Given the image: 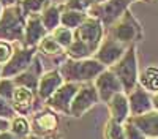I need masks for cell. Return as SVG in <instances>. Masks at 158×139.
Segmentation results:
<instances>
[{
	"instance_id": "1",
	"label": "cell",
	"mask_w": 158,
	"mask_h": 139,
	"mask_svg": "<svg viewBox=\"0 0 158 139\" xmlns=\"http://www.w3.org/2000/svg\"><path fill=\"white\" fill-rule=\"evenodd\" d=\"M106 68L100 63L95 57L94 59H68L62 63L60 74L65 82H76V84H84L95 81L97 76Z\"/></svg>"
},
{
	"instance_id": "31",
	"label": "cell",
	"mask_w": 158,
	"mask_h": 139,
	"mask_svg": "<svg viewBox=\"0 0 158 139\" xmlns=\"http://www.w3.org/2000/svg\"><path fill=\"white\" fill-rule=\"evenodd\" d=\"M13 47H11V44L10 43H6V41H0V65L2 63H6L10 59H11V55H13Z\"/></svg>"
},
{
	"instance_id": "5",
	"label": "cell",
	"mask_w": 158,
	"mask_h": 139,
	"mask_svg": "<svg viewBox=\"0 0 158 139\" xmlns=\"http://www.w3.org/2000/svg\"><path fill=\"white\" fill-rule=\"evenodd\" d=\"M131 0H104L100 3H94L89 10V16L98 19L103 25L111 27V25L120 18L128 10Z\"/></svg>"
},
{
	"instance_id": "11",
	"label": "cell",
	"mask_w": 158,
	"mask_h": 139,
	"mask_svg": "<svg viewBox=\"0 0 158 139\" xmlns=\"http://www.w3.org/2000/svg\"><path fill=\"white\" fill-rule=\"evenodd\" d=\"M35 49L36 47L25 46L24 49L15 51L11 59L6 62V65L2 70L3 78H13V76H18L19 73H22L24 70H27L33 60V57H35Z\"/></svg>"
},
{
	"instance_id": "41",
	"label": "cell",
	"mask_w": 158,
	"mask_h": 139,
	"mask_svg": "<svg viewBox=\"0 0 158 139\" xmlns=\"http://www.w3.org/2000/svg\"><path fill=\"white\" fill-rule=\"evenodd\" d=\"M131 2H133V0H131Z\"/></svg>"
},
{
	"instance_id": "26",
	"label": "cell",
	"mask_w": 158,
	"mask_h": 139,
	"mask_svg": "<svg viewBox=\"0 0 158 139\" xmlns=\"http://www.w3.org/2000/svg\"><path fill=\"white\" fill-rule=\"evenodd\" d=\"M52 36L57 40V43L63 47V49H67L71 43H73V38H74V35H73V30L71 29H68V27H57V29H54L52 30Z\"/></svg>"
},
{
	"instance_id": "3",
	"label": "cell",
	"mask_w": 158,
	"mask_h": 139,
	"mask_svg": "<svg viewBox=\"0 0 158 139\" xmlns=\"http://www.w3.org/2000/svg\"><path fill=\"white\" fill-rule=\"evenodd\" d=\"M112 38L117 41L125 43V44H135L136 41H141L144 36V30L141 27L139 21L131 14L130 10H127L123 14L118 18L112 25H111V33Z\"/></svg>"
},
{
	"instance_id": "27",
	"label": "cell",
	"mask_w": 158,
	"mask_h": 139,
	"mask_svg": "<svg viewBox=\"0 0 158 139\" xmlns=\"http://www.w3.org/2000/svg\"><path fill=\"white\" fill-rule=\"evenodd\" d=\"M49 5V0H22L21 8L24 14H38Z\"/></svg>"
},
{
	"instance_id": "19",
	"label": "cell",
	"mask_w": 158,
	"mask_h": 139,
	"mask_svg": "<svg viewBox=\"0 0 158 139\" xmlns=\"http://www.w3.org/2000/svg\"><path fill=\"white\" fill-rule=\"evenodd\" d=\"M128 119L147 137H158V111L152 109L141 116H130Z\"/></svg>"
},
{
	"instance_id": "39",
	"label": "cell",
	"mask_w": 158,
	"mask_h": 139,
	"mask_svg": "<svg viewBox=\"0 0 158 139\" xmlns=\"http://www.w3.org/2000/svg\"><path fill=\"white\" fill-rule=\"evenodd\" d=\"M0 74H2V68H0Z\"/></svg>"
},
{
	"instance_id": "35",
	"label": "cell",
	"mask_w": 158,
	"mask_h": 139,
	"mask_svg": "<svg viewBox=\"0 0 158 139\" xmlns=\"http://www.w3.org/2000/svg\"><path fill=\"white\" fill-rule=\"evenodd\" d=\"M25 139H56V137H52V136H38V134H30V136H27Z\"/></svg>"
},
{
	"instance_id": "10",
	"label": "cell",
	"mask_w": 158,
	"mask_h": 139,
	"mask_svg": "<svg viewBox=\"0 0 158 139\" xmlns=\"http://www.w3.org/2000/svg\"><path fill=\"white\" fill-rule=\"evenodd\" d=\"M94 85L97 87V92L100 96V101L103 103H108V101L112 98V95L123 92V87L118 81V78L112 73L111 68H104L94 81Z\"/></svg>"
},
{
	"instance_id": "20",
	"label": "cell",
	"mask_w": 158,
	"mask_h": 139,
	"mask_svg": "<svg viewBox=\"0 0 158 139\" xmlns=\"http://www.w3.org/2000/svg\"><path fill=\"white\" fill-rule=\"evenodd\" d=\"M139 85L150 93L158 92V67L150 65L139 73Z\"/></svg>"
},
{
	"instance_id": "4",
	"label": "cell",
	"mask_w": 158,
	"mask_h": 139,
	"mask_svg": "<svg viewBox=\"0 0 158 139\" xmlns=\"http://www.w3.org/2000/svg\"><path fill=\"white\" fill-rule=\"evenodd\" d=\"M25 32V19L21 6H10L5 10L0 19V40L18 41L24 36Z\"/></svg>"
},
{
	"instance_id": "22",
	"label": "cell",
	"mask_w": 158,
	"mask_h": 139,
	"mask_svg": "<svg viewBox=\"0 0 158 139\" xmlns=\"http://www.w3.org/2000/svg\"><path fill=\"white\" fill-rule=\"evenodd\" d=\"M85 18H87L85 11L67 10L65 8V11L62 13V16H60V24L63 25V27H68V29L74 30L76 27H79V25L85 21Z\"/></svg>"
},
{
	"instance_id": "28",
	"label": "cell",
	"mask_w": 158,
	"mask_h": 139,
	"mask_svg": "<svg viewBox=\"0 0 158 139\" xmlns=\"http://www.w3.org/2000/svg\"><path fill=\"white\" fill-rule=\"evenodd\" d=\"M123 131H125V139H147V136L144 134L130 119H127L123 122Z\"/></svg>"
},
{
	"instance_id": "40",
	"label": "cell",
	"mask_w": 158,
	"mask_h": 139,
	"mask_svg": "<svg viewBox=\"0 0 158 139\" xmlns=\"http://www.w3.org/2000/svg\"><path fill=\"white\" fill-rule=\"evenodd\" d=\"M0 14H2V10H0Z\"/></svg>"
},
{
	"instance_id": "7",
	"label": "cell",
	"mask_w": 158,
	"mask_h": 139,
	"mask_svg": "<svg viewBox=\"0 0 158 139\" xmlns=\"http://www.w3.org/2000/svg\"><path fill=\"white\" fill-rule=\"evenodd\" d=\"M100 101L97 87L94 82H84L79 85L77 92L71 101V108H70V116L73 117H82L87 111H90L97 103Z\"/></svg>"
},
{
	"instance_id": "30",
	"label": "cell",
	"mask_w": 158,
	"mask_h": 139,
	"mask_svg": "<svg viewBox=\"0 0 158 139\" xmlns=\"http://www.w3.org/2000/svg\"><path fill=\"white\" fill-rule=\"evenodd\" d=\"M15 114H16V111H15V108L11 106V103H8L6 98L0 96V117L11 120L13 117H15Z\"/></svg>"
},
{
	"instance_id": "15",
	"label": "cell",
	"mask_w": 158,
	"mask_h": 139,
	"mask_svg": "<svg viewBox=\"0 0 158 139\" xmlns=\"http://www.w3.org/2000/svg\"><path fill=\"white\" fill-rule=\"evenodd\" d=\"M63 82H65V81H63V78H62V74H60V71H57V70L43 73L41 76H40L36 93H38V96L41 98V100H48Z\"/></svg>"
},
{
	"instance_id": "37",
	"label": "cell",
	"mask_w": 158,
	"mask_h": 139,
	"mask_svg": "<svg viewBox=\"0 0 158 139\" xmlns=\"http://www.w3.org/2000/svg\"><path fill=\"white\" fill-rule=\"evenodd\" d=\"M100 2H104V0H94V3H100Z\"/></svg>"
},
{
	"instance_id": "38",
	"label": "cell",
	"mask_w": 158,
	"mask_h": 139,
	"mask_svg": "<svg viewBox=\"0 0 158 139\" xmlns=\"http://www.w3.org/2000/svg\"><path fill=\"white\" fill-rule=\"evenodd\" d=\"M147 139H158V137H147Z\"/></svg>"
},
{
	"instance_id": "25",
	"label": "cell",
	"mask_w": 158,
	"mask_h": 139,
	"mask_svg": "<svg viewBox=\"0 0 158 139\" xmlns=\"http://www.w3.org/2000/svg\"><path fill=\"white\" fill-rule=\"evenodd\" d=\"M104 139H125L123 123L109 119L104 125Z\"/></svg>"
},
{
	"instance_id": "2",
	"label": "cell",
	"mask_w": 158,
	"mask_h": 139,
	"mask_svg": "<svg viewBox=\"0 0 158 139\" xmlns=\"http://www.w3.org/2000/svg\"><path fill=\"white\" fill-rule=\"evenodd\" d=\"M109 68L118 78V81H120V84L123 87V92L130 93L139 84V67H138L136 46L130 44L125 51V54Z\"/></svg>"
},
{
	"instance_id": "17",
	"label": "cell",
	"mask_w": 158,
	"mask_h": 139,
	"mask_svg": "<svg viewBox=\"0 0 158 139\" xmlns=\"http://www.w3.org/2000/svg\"><path fill=\"white\" fill-rule=\"evenodd\" d=\"M33 100H35L33 90H30V88L24 87V85H16L15 92H13V96H11V106L21 116H25V114L30 112V109L33 106Z\"/></svg>"
},
{
	"instance_id": "21",
	"label": "cell",
	"mask_w": 158,
	"mask_h": 139,
	"mask_svg": "<svg viewBox=\"0 0 158 139\" xmlns=\"http://www.w3.org/2000/svg\"><path fill=\"white\" fill-rule=\"evenodd\" d=\"M60 16H62V13H60V8L56 6V5H48L43 11H41V22L43 25L46 27L48 32H52L54 29H57L59 25H60Z\"/></svg>"
},
{
	"instance_id": "12",
	"label": "cell",
	"mask_w": 158,
	"mask_h": 139,
	"mask_svg": "<svg viewBox=\"0 0 158 139\" xmlns=\"http://www.w3.org/2000/svg\"><path fill=\"white\" fill-rule=\"evenodd\" d=\"M57 126H59V117L54 111H51V108L36 112L30 122L32 133L38 136H52L57 131Z\"/></svg>"
},
{
	"instance_id": "18",
	"label": "cell",
	"mask_w": 158,
	"mask_h": 139,
	"mask_svg": "<svg viewBox=\"0 0 158 139\" xmlns=\"http://www.w3.org/2000/svg\"><path fill=\"white\" fill-rule=\"evenodd\" d=\"M46 33H48V30L41 22V18H40L38 14H30L29 21L25 22V32H24L25 46L36 47L38 43L46 36Z\"/></svg>"
},
{
	"instance_id": "8",
	"label": "cell",
	"mask_w": 158,
	"mask_h": 139,
	"mask_svg": "<svg viewBox=\"0 0 158 139\" xmlns=\"http://www.w3.org/2000/svg\"><path fill=\"white\" fill-rule=\"evenodd\" d=\"M79 85L81 84H76V82H63L57 90L46 100L48 108H51L52 111H57V112L70 116L71 101H73V98L77 92Z\"/></svg>"
},
{
	"instance_id": "36",
	"label": "cell",
	"mask_w": 158,
	"mask_h": 139,
	"mask_svg": "<svg viewBox=\"0 0 158 139\" xmlns=\"http://www.w3.org/2000/svg\"><path fill=\"white\" fill-rule=\"evenodd\" d=\"M0 2H2L3 5H8V6H11V5H15L18 0H0Z\"/></svg>"
},
{
	"instance_id": "13",
	"label": "cell",
	"mask_w": 158,
	"mask_h": 139,
	"mask_svg": "<svg viewBox=\"0 0 158 139\" xmlns=\"http://www.w3.org/2000/svg\"><path fill=\"white\" fill-rule=\"evenodd\" d=\"M128 95L130 103V116H141L144 112H149L153 109L152 104V93L147 92L141 85H136Z\"/></svg>"
},
{
	"instance_id": "9",
	"label": "cell",
	"mask_w": 158,
	"mask_h": 139,
	"mask_svg": "<svg viewBox=\"0 0 158 139\" xmlns=\"http://www.w3.org/2000/svg\"><path fill=\"white\" fill-rule=\"evenodd\" d=\"M127 47H128V44L117 41L115 38H112L109 35L108 38H104V40L101 41V44L98 46L97 52L94 55L100 63H103L106 68H109L111 65H114V63L125 54Z\"/></svg>"
},
{
	"instance_id": "6",
	"label": "cell",
	"mask_w": 158,
	"mask_h": 139,
	"mask_svg": "<svg viewBox=\"0 0 158 139\" xmlns=\"http://www.w3.org/2000/svg\"><path fill=\"white\" fill-rule=\"evenodd\" d=\"M74 40L82 41L92 52H97L98 46L103 41V24L95 19V18H90L87 16L85 21L79 25V27L74 29Z\"/></svg>"
},
{
	"instance_id": "29",
	"label": "cell",
	"mask_w": 158,
	"mask_h": 139,
	"mask_svg": "<svg viewBox=\"0 0 158 139\" xmlns=\"http://www.w3.org/2000/svg\"><path fill=\"white\" fill-rule=\"evenodd\" d=\"M15 87H16L15 79H10V78L0 79V96H3L8 101H11L13 92H15Z\"/></svg>"
},
{
	"instance_id": "34",
	"label": "cell",
	"mask_w": 158,
	"mask_h": 139,
	"mask_svg": "<svg viewBox=\"0 0 158 139\" xmlns=\"http://www.w3.org/2000/svg\"><path fill=\"white\" fill-rule=\"evenodd\" d=\"M152 104H153V109L158 111V92L152 93Z\"/></svg>"
},
{
	"instance_id": "14",
	"label": "cell",
	"mask_w": 158,
	"mask_h": 139,
	"mask_svg": "<svg viewBox=\"0 0 158 139\" xmlns=\"http://www.w3.org/2000/svg\"><path fill=\"white\" fill-rule=\"evenodd\" d=\"M41 74H43L41 60L35 55L33 60H32V63L29 65V68L24 70L22 73H19L18 76H15V84L16 85H24V87L30 88V90L36 92L38 81H40V76H41Z\"/></svg>"
},
{
	"instance_id": "16",
	"label": "cell",
	"mask_w": 158,
	"mask_h": 139,
	"mask_svg": "<svg viewBox=\"0 0 158 139\" xmlns=\"http://www.w3.org/2000/svg\"><path fill=\"white\" fill-rule=\"evenodd\" d=\"M108 109H109V119L123 123L130 117V103H128V95L125 92H118L112 95V98L108 101Z\"/></svg>"
},
{
	"instance_id": "23",
	"label": "cell",
	"mask_w": 158,
	"mask_h": 139,
	"mask_svg": "<svg viewBox=\"0 0 158 139\" xmlns=\"http://www.w3.org/2000/svg\"><path fill=\"white\" fill-rule=\"evenodd\" d=\"M10 131L15 133L18 137L21 139H25L27 136H30L32 133V128H30V123L29 120L22 117V116H15L10 122Z\"/></svg>"
},
{
	"instance_id": "32",
	"label": "cell",
	"mask_w": 158,
	"mask_h": 139,
	"mask_svg": "<svg viewBox=\"0 0 158 139\" xmlns=\"http://www.w3.org/2000/svg\"><path fill=\"white\" fill-rule=\"evenodd\" d=\"M0 139H21V137H18L15 133H11V131H0Z\"/></svg>"
},
{
	"instance_id": "24",
	"label": "cell",
	"mask_w": 158,
	"mask_h": 139,
	"mask_svg": "<svg viewBox=\"0 0 158 139\" xmlns=\"http://www.w3.org/2000/svg\"><path fill=\"white\" fill-rule=\"evenodd\" d=\"M41 52H44V54H48V55H57V54H62L63 52V47L57 43V40L52 35H46L41 41L38 43V46H36Z\"/></svg>"
},
{
	"instance_id": "33",
	"label": "cell",
	"mask_w": 158,
	"mask_h": 139,
	"mask_svg": "<svg viewBox=\"0 0 158 139\" xmlns=\"http://www.w3.org/2000/svg\"><path fill=\"white\" fill-rule=\"evenodd\" d=\"M8 128H10L8 119H2V117H0V131H5V130H8Z\"/></svg>"
}]
</instances>
